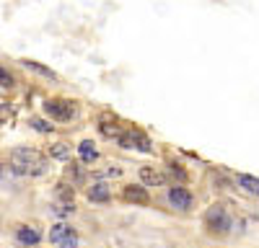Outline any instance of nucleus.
I'll list each match as a JSON object with an SVG mask.
<instances>
[{"label":"nucleus","instance_id":"f257e3e1","mask_svg":"<svg viewBox=\"0 0 259 248\" xmlns=\"http://www.w3.org/2000/svg\"><path fill=\"white\" fill-rule=\"evenodd\" d=\"M8 171L18 178H41L50 173V160L47 153H41L39 148H31V145H18L8 153Z\"/></svg>","mask_w":259,"mask_h":248},{"label":"nucleus","instance_id":"f03ea898","mask_svg":"<svg viewBox=\"0 0 259 248\" xmlns=\"http://www.w3.org/2000/svg\"><path fill=\"white\" fill-rule=\"evenodd\" d=\"M41 109H45L47 119H52L55 124H70L78 119V103L73 98L65 96H50L41 101Z\"/></svg>","mask_w":259,"mask_h":248},{"label":"nucleus","instance_id":"7ed1b4c3","mask_svg":"<svg viewBox=\"0 0 259 248\" xmlns=\"http://www.w3.org/2000/svg\"><path fill=\"white\" fill-rule=\"evenodd\" d=\"M202 225H205V233L207 235L226 238L233 230V217L228 215V210H226L223 204H212V207H207V210H205Z\"/></svg>","mask_w":259,"mask_h":248},{"label":"nucleus","instance_id":"20e7f679","mask_svg":"<svg viewBox=\"0 0 259 248\" xmlns=\"http://www.w3.org/2000/svg\"><path fill=\"white\" fill-rule=\"evenodd\" d=\"M52 248H80V233H78V227L68 220H60L50 227V233H47Z\"/></svg>","mask_w":259,"mask_h":248},{"label":"nucleus","instance_id":"39448f33","mask_svg":"<svg viewBox=\"0 0 259 248\" xmlns=\"http://www.w3.org/2000/svg\"><path fill=\"white\" fill-rule=\"evenodd\" d=\"M119 148L138 150V153H153V140H150L140 127H124V135L117 140Z\"/></svg>","mask_w":259,"mask_h":248},{"label":"nucleus","instance_id":"423d86ee","mask_svg":"<svg viewBox=\"0 0 259 248\" xmlns=\"http://www.w3.org/2000/svg\"><path fill=\"white\" fill-rule=\"evenodd\" d=\"M13 243L18 248H36L41 243V227L34 222H18L13 227Z\"/></svg>","mask_w":259,"mask_h":248},{"label":"nucleus","instance_id":"0eeeda50","mask_svg":"<svg viewBox=\"0 0 259 248\" xmlns=\"http://www.w3.org/2000/svg\"><path fill=\"white\" fill-rule=\"evenodd\" d=\"M166 202H168V207H171V210L187 212L189 207L194 204V197H192V192L187 189V186H179V183H174V186H168V192H166Z\"/></svg>","mask_w":259,"mask_h":248},{"label":"nucleus","instance_id":"6e6552de","mask_svg":"<svg viewBox=\"0 0 259 248\" xmlns=\"http://www.w3.org/2000/svg\"><path fill=\"white\" fill-rule=\"evenodd\" d=\"M122 202L127 204H138V207H148L150 204V192L143 183H124L122 186Z\"/></svg>","mask_w":259,"mask_h":248},{"label":"nucleus","instance_id":"1a4fd4ad","mask_svg":"<svg viewBox=\"0 0 259 248\" xmlns=\"http://www.w3.org/2000/svg\"><path fill=\"white\" fill-rule=\"evenodd\" d=\"M85 199L91 204H109L112 202V186L109 181H91L85 186Z\"/></svg>","mask_w":259,"mask_h":248},{"label":"nucleus","instance_id":"9d476101","mask_svg":"<svg viewBox=\"0 0 259 248\" xmlns=\"http://www.w3.org/2000/svg\"><path fill=\"white\" fill-rule=\"evenodd\" d=\"M75 153H78V163L80 165H94V163H99V158H101V153H99V148H96V140H91V137H83L80 142H78V148H75Z\"/></svg>","mask_w":259,"mask_h":248},{"label":"nucleus","instance_id":"9b49d317","mask_svg":"<svg viewBox=\"0 0 259 248\" xmlns=\"http://www.w3.org/2000/svg\"><path fill=\"white\" fill-rule=\"evenodd\" d=\"M138 178L140 183L145 186V189H161V186H166V173L161 168H156V165H143V168L138 171Z\"/></svg>","mask_w":259,"mask_h":248},{"label":"nucleus","instance_id":"f8f14e48","mask_svg":"<svg viewBox=\"0 0 259 248\" xmlns=\"http://www.w3.org/2000/svg\"><path fill=\"white\" fill-rule=\"evenodd\" d=\"M47 158L55 160V163L68 165L70 158H73V148L68 145V140H55V142H50V148H47Z\"/></svg>","mask_w":259,"mask_h":248},{"label":"nucleus","instance_id":"ddd939ff","mask_svg":"<svg viewBox=\"0 0 259 248\" xmlns=\"http://www.w3.org/2000/svg\"><path fill=\"white\" fill-rule=\"evenodd\" d=\"M99 132H101V137H106V140H112V142H117L122 135H124V127L119 124V119H114V116H101L99 119Z\"/></svg>","mask_w":259,"mask_h":248},{"label":"nucleus","instance_id":"4468645a","mask_svg":"<svg viewBox=\"0 0 259 248\" xmlns=\"http://www.w3.org/2000/svg\"><path fill=\"white\" fill-rule=\"evenodd\" d=\"M65 181H68L70 186H80V183H85L89 181V173H85V165H80V163H68L65 165Z\"/></svg>","mask_w":259,"mask_h":248},{"label":"nucleus","instance_id":"2eb2a0df","mask_svg":"<svg viewBox=\"0 0 259 248\" xmlns=\"http://www.w3.org/2000/svg\"><path fill=\"white\" fill-rule=\"evenodd\" d=\"M166 181H177L179 186H184L187 181H189V173H187V168H182L179 165V160H174V158H168L166 160Z\"/></svg>","mask_w":259,"mask_h":248},{"label":"nucleus","instance_id":"dca6fc26","mask_svg":"<svg viewBox=\"0 0 259 248\" xmlns=\"http://www.w3.org/2000/svg\"><path fill=\"white\" fill-rule=\"evenodd\" d=\"M73 199H75V186H70L68 181H57L55 183V202H60V204H73Z\"/></svg>","mask_w":259,"mask_h":248},{"label":"nucleus","instance_id":"f3484780","mask_svg":"<svg viewBox=\"0 0 259 248\" xmlns=\"http://www.w3.org/2000/svg\"><path fill=\"white\" fill-rule=\"evenodd\" d=\"M236 183H239L244 192L259 197V178L256 176H251V173H236Z\"/></svg>","mask_w":259,"mask_h":248},{"label":"nucleus","instance_id":"a211bd4d","mask_svg":"<svg viewBox=\"0 0 259 248\" xmlns=\"http://www.w3.org/2000/svg\"><path fill=\"white\" fill-rule=\"evenodd\" d=\"M26 70H31V73H36V75H41V78H47V80H55L57 75H55V70H50L47 65H41V62H36V59H24L21 62Z\"/></svg>","mask_w":259,"mask_h":248},{"label":"nucleus","instance_id":"6ab92c4d","mask_svg":"<svg viewBox=\"0 0 259 248\" xmlns=\"http://www.w3.org/2000/svg\"><path fill=\"white\" fill-rule=\"evenodd\" d=\"M13 86H16V78H13V73H11L8 68L0 65V88H13Z\"/></svg>","mask_w":259,"mask_h":248},{"label":"nucleus","instance_id":"aec40b11","mask_svg":"<svg viewBox=\"0 0 259 248\" xmlns=\"http://www.w3.org/2000/svg\"><path fill=\"white\" fill-rule=\"evenodd\" d=\"M29 124L36 130V132H41V135H47V132H52V124L50 121H41L39 116H34V119H29Z\"/></svg>","mask_w":259,"mask_h":248},{"label":"nucleus","instance_id":"412c9836","mask_svg":"<svg viewBox=\"0 0 259 248\" xmlns=\"http://www.w3.org/2000/svg\"><path fill=\"white\" fill-rule=\"evenodd\" d=\"M6 173H8V165L0 163V186H3V181H6Z\"/></svg>","mask_w":259,"mask_h":248}]
</instances>
